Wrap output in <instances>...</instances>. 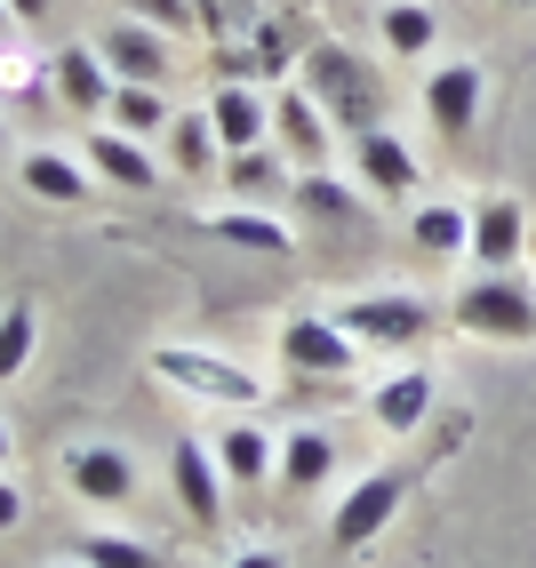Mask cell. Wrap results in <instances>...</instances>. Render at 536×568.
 <instances>
[{
    "mask_svg": "<svg viewBox=\"0 0 536 568\" xmlns=\"http://www.w3.org/2000/svg\"><path fill=\"white\" fill-rule=\"evenodd\" d=\"M296 64H304V89H313V104L328 112L336 129H353V136L385 129V104H393V89H385V72H376L368 57H353L344 41H313Z\"/></svg>",
    "mask_w": 536,
    "mask_h": 568,
    "instance_id": "obj_1",
    "label": "cell"
},
{
    "mask_svg": "<svg viewBox=\"0 0 536 568\" xmlns=\"http://www.w3.org/2000/svg\"><path fill=\"white\" fill-rule=\"evenodd\" d=\"M328 313H336V328L353 336L361 353H416L441 328V313L425 305V296H408V288H368V296H344V305H328Z\"/></svg>",
    "mask_w": 536,
    "mask_h": 568,
    "instance_id": "obj_2",
    "label": "cell"
},
{
    "mask_svg": "<svg viewBox=\"0 0 536 568\" xmlns=\"http://www.w3.org/2000/svg\"><path fill=\"white\" fill-rule=\"evenodd\" d=\"M144 368L161 376V385L193 393V400L233 408V416H256V400H264V376H256V368L224 361V353H201V345H152V353H144Z\"/></svg>",
    "mask_w": 536,
    "mask_h": 568,
    "instance_id": "obj_3",
    "label": "cell"
},
{
    "mask_svg": "<svg viewBox=\"0 0 536 568\" xmlns=\"http://www.w3.org/2000/svg\"><path fill=\"white\" fill-rule=\"evenodd\" d=\"M448 313H456L465 336H481V345H528L536 336V288L520 273H473Z\"/></svg>",
    "mask_w": 536,
    "mask_h": 568,
    "instance_id": "obj_4",
    "label": "cell"
},
{
    "mask_svg": "<svg viewBox=\"0 0 536 568\" xmlns=\"http://www.w3.org/2000/svg\"><path fill=\"white\" fill-rule=\"evenodd\" d=\"M401 497H408V473H401V465L361 473L353 488H344V505L328 513V545H336V552H361L368 537H385L393 513H401Z\"/></svg>",
    "mask_w": 536,
    "mask_h": 568,
    "instance_id": "obj_5",
    "label": "cell"
},
{
    "mask_svg": "<svg viewBox=\"0 0 536 568\" xmlns=\"http://www.w3.org/2000/svg\"><path fill=\"white\" fill-rule=\"evenodd\" d=\"M281 361L296 376H321V385H344V376L361 368V345L336 328V313H296L281 321Z\"/></svg>",
    "mask_w": 536,
    "mask_h": 568,
    "instance_id": "obj_6",
    "label": "cell"
},
{
    "mask_svg": "<svg viewBox=\"0 0 536 568\" xmlns=\"http://www.w3.org/2000/svg\"><path fill=\"white\" fill-rule=\"evenodd\" d=\"M169 488H176V505L193 528H224V465H216V440H193V433H176L169 440Z\"/></svg>",
    "mask_w": 536,
    "mask_h": 568,
    "instance_id": "obj_7",
    "label": "cell"
},
{
    "mask_svg": "<svg viewBox=\"0 0 536 568\" xmlns=\"http://www.w3.org/2000/svg\"><path fill=\"white\" fill-rule=\"evenodd\" d=\"M97 57L112 64V81H136V89H169V32L144 24V17H112L97 32Z\"/></svg>",
    "mask_w": 536,
    "mask_h": 568,
    "instance_id": "obj_8",
    "label": "cell"
},
{
    "mask_svg": "<svg viewBox=\"0 0 536 568\" xmlns=\"http://www.w3.org/2000/svg\"><path fill=\"white\" fill-rule=\"evenodd\" d=\"M273 144H281L296 169H328V153H336V121L313 104V89H281V97H273Z\"/></svg>",
    "mask_w": 536,
    "mask_h": 568,
    "instance_id": "obj_9",
    "label": "cell"
},
{
    "mask_svg": "<svg viewBox=\"0 0 536 568\" xmlns=\"http://www.w3.org/2000/svg\"><path fill=\"white\" fill-rule=\"evenodd\" d=\"M64 480H72V497H81V505H129L136 497V457L121 440H81L64 457Z\"/></svg>",
    "mask_w": 536,
    "mask_h": 568,
    "instance_id": "obj_10",
    "label": "cell"
},
{
    "mask_svg": "<svg viewBox=\"0 0 536 568\" xmlns=\"http://www.w3.org/2000/svg\"><path fill=\"white\" fill-rule=\"evenodd\" d=\"M520 248H528V209L513 201V193H488V201H473V264L481 273H520Z\"/></svg>",
    "mask_w": 536,
    "mask_h": 568,
    "instance_id": "obj_11",
    "label": "cell"
},
{
    "mask_svg": "<svg viewBox=\"0 0 536 568\" xmlns=\"http://www.w3.org/2000/svg\"><path fill=\"white\" fill-rule=\"evenodd\" d=\"M425 121H433L441 136H473V121H481V64L441 57V64L425 72Z\"/></svg>",
    "mask_w": 536,
    "mask_h": 568,
    "instance_id": "obj_12",
    "label": "cell"
},
{
    "mask_svg": "<svg viewBox=\"0 0 536 568\" xmlns=\"http://www.w3.org/2000/svg\"><path fill=\"white\" fill-rule=\"evenodd\" d=\"M433 400H441V376H433V368H393L385 385L368 393V425L393 433V440H408V433L433 416Z\"/></svg>",
    "mask_w": 536,
    "mask_h": 568,
    "instance_id": "obj_13",
    "label": "cell"
},
{
    "mask_svg": "<svg viewBox=\"0 0 536 568\" xmlns=\"http://www.w3.org/2000/svg\"><path fill=\"white\" fill-rule=\"evenodd\" d=\"M81 161L112 184V193H152V184H161V161H152L144 136H129V129H89L81 136Z\"/></svg>",
    "mask_w": 536,
    "mask_h": 568,
    "instance_id": "obj_14",
    "label": "cell"
},
{
    "mask_svg": "<svg viewBox=\"0 0 536 568\" xmlns=\"http://www.w3.org/2000/svg\"><path fill=\"white\" fill-rule=\"evenodd\" d=\"M353 169H361V193L368 201H408L416 193V153L393 136V129H368V136H353Z\"/></svg>",
    "mask_w": 536,
    "mask_h": 568,
    "instance_id": "obj_15",
    "label": "cell"
},
{
    "mask_svg": "<svg viewBox=\"0 0 536 568\" xmlns=\"http://www.w3.org/2000/svg\"><path fill=\"white\" fill-rule=\"evenodd\" d=\"M216 465H224V488H264L281 473V440L256 425V416H233L216 433Z\"/></svg>",
    "mask_w": 536,
    "mask_h": 568,
    "instance_id": "obj_16",
    "label": "cell"
},
{
    "mask_svg": "<svg viewBox=\"0 0 536 568\" xmlns=\"http://www.w3.org/2000/svg\"><path fill=\"white\" fill-rule=\"evenodd\" d=\"M209 121H216V144L224 153H249V144H273V104H264L249 81H224L209 97Z\"/></svg>",
    "mask_w": 536,
    "mask_h": 568,
    "instance_id": "obj_17",
    "label": "cell"
},
{
    "mask_svg": "<svg viewBox=\"0 0 536 568\" xmlns=\"http://www.w3.org/2000/svg\"><path fill=\"white\" fill-rule=\"evenodd\" d=\"M112 64L97 57V41H72V49H57V97L72 104V112H112Z\"/></svg>",
    "mask_w": 536,
    "mask_h": 568,
    "instance_id": "obj_18",
    "label": "cell"
},
{
    "mask_svg": "<svg viewBox=\"0 0 536 568\" xmlns=\"http://www.w3.org/2000/svg\"><path fill=\"white\" fill-rule=\"evenodd\" d=\"M89 176H97V169L72 161V153H24V161H17V184H24L32 201H57V209H64V201H89V193H97Z\"/></svg>",
    "mask_w": 536,
    "mask_h": 568,
    "instance_id": "obj_19",
    "label": "cell"
},
{
    "mask_svg": "<svg viewBox=\"0 0 536 568\" xmlns=\"http://www.w3.org/2000/svg\"><path fill=\"white\" fill-rule=\"evenodd\" d=\"M209 233L224 248H249V256H289L296 248V233L281 216H264V209H209Z\"/></svg>",
    "mask_w": 536,
    "mask_h": 568,
    "instance_id": "obj_20",
    "label": "cell"
},
{
    "mask_svg": "<svg viewBox=\"0 0 536 568\" xmlns=\"http://www.w3.org/2000/svg\"><path fill=\"white\" fill-rule=\"evenodd\" d=\"M336 473V440L321 425H296L281 433V488H296V497H313V488Z\"/></svg>",
    "mask_w": 536,
    "mask_h": 568,
    "instance_id": "obj_21",
    "label": "cell"
},
{
    "mask_svg": "<svg viewBox=\"0 0 536 568\" xmlns=\"http://www.w3.org/2000/svg\"><path fill=\"white\" fill-rule=\"evenodd\" d=\"M408 241L425 248V256H465L473 248V209L465 201H425L408 216Z\"/></svg>",
    "mask_w": 536,
    "mask_h": 568,
    "instance_id": "obj_22",
    "label": "cell"
},
{
    "mask_svg": "<svg viewBox=\"0 0 536 568\" xmlns=\"http://www.w3.org/2000/svg\"><path fill=\"white\" fill-rule=\"evenodd\" d=\"M32 353H41V313L17 296V305H0V385H17L32 368Z\"/></svg>",
    "mask_w": 536,
    "mask_h": 568,
    "instance_id": "obj_23",
    "label": "cell"
},
{
    "mask_svg": "<svg viewBox=\"0 0 536 568\" xmlns=\"http://www.w3.org/2000/svg\"><path fill=\"white\" fill-rule=\"evenodd\" d=\"M441 41V17L425 9V0H385V49L408 64V57H425Z\"/></svg>",
    "mask_w": 536,
    "mask_h": 568,
    "instance_id": "obj_24",
    "label": "cell"
},
{
    "mask_svg": "<svg viewBox=\"0 0 536 568\" xmlns=\"http://www.w3.org/2000/svg\"><path fill=\"white\" fill-rule=\"evenodd\" d=\"M216 153H224V144H216V121H209V112H176V121H169V161H176L184 176H201Z\"/></svg>",
    "mask_w": 536,
    "mask_h": 568,
    "instance_id": "obj_25",
    "label": "cell"
},
{
    "mask_svg": "<svg viewBox=\"0 0 536 568\" xmlns=\"http://www.w3.org/2000/svg\"><path fill=\"white\" fill-rule=\"evenodd\" d=\"M112 129H129V136H169V104H161V89L121 81V89H112Z\"/></svg>",
    "mask_w": 536,
    "mask_h": 568,
    "instance_id": "obj_26",
    "label": "cell"
},
{
    "mask_svg": "<svg viewBox=\"0 0 536 568\" xmlns=\"http://www.w3.org/2000/svg\"><path fill=\"white\" fill-rule=\"evenodd\" d=\"M81 568H169L144 537H112V528H89L81 537Z\"/></svg>",
    "mask_w": 536,
    "mask_h": 568,
    "instance_id": "obj_27",
    "label": "cell"
},
{
    "mask_svg": "<svg viewBox=\"0 0 536 568\" xmlns=\"http://www.w3.org/2000/svg\"><path fill=\"white\" fill-rule=\"evenodd\" d=\"M296 201H304V209H321V216H336V224H344V216H361V193H353V184H336L328 169H296Z\"/></svg>",
    "mask_w": 536,
    "mask_h": 568,
    "instance_id": "obj_28",
    "label": "cell"
},
{
    "mask_svg": "<svg viewBox=\"0 0 536 568\" xmlns=\"http://www.w3.org/2000/svg\"><path fill=\"white\" fill-rule=\"evenodd\" d=\"M224 176H233V193H273V176H281V161H273V144H249V153H233L224 161Z\"/></svg>",
    "mask_w": 536,
    "mask_h": 568,
    "instance_id": "obj_29",
    "label": "cell"
},
{
    "mask_svg": "<svg viewBox=\"0 0 536 568\" xmlns=\"http://www.w3.org/2000/svg\"><path fill=\"white\" fill-rule=\"evenodd\" d=\"M129 9L144 24H161V32H193L201 24V0H129Z\"/></svg>",
    "mask_w": 536,
    "mask_h": 568,
    "instance_id": "obj_30",
    "label": "cell"
},
{
    "mask_svg": "<svg viewBox=\"0 0 536 568\" xmlns=\"http://www.w3.org/2000/svg\"><path fill=\"white\" fill-rule=\"evenodd\" d=\"M17 520H24V488H17V480H0V537H9Z\"/></svg>",
    "mask_w": 536,
    "mask_h": 568,
    "instance_id": "obj_31",
    "label": "cell"
},
{
    "mask_svg": "<svg viewBox=\"0 0 536 568\" xmlns=\"http://www.w3.org/2000/svg\"><path fill=\"white\" fill-rule=\"evenodd\" d=\"M224 568H289L273 545H249V552H233V560H224Z\"/></svg>",
    "mask_w": 536,
    "mask_h": 568,
    "instance_id": "obj_32",
    "label": "cell"
},
{
    "mask_svg": "<svg viewBox=\"0 0 536 568\" xmlns=\"http://www.w3.org/2000/svg\"><path fill=\"white\" fill-rule=\"evenodd\" d=\"M9 17H17V24H41V17H49V0H9Z\"/></svg>",
    "mask_w": 536,
    "mask_h": 568,
    "instance_id": "obj_33",
    "label": "cell"
},
{
    "mask_svg": "<svg viewBox=\"0 0 536 568\" xmlns=\"http://www.w3.org/2000/svg\"><path fill=\"white\" fill-rule=\"evenodd\" d=\"M0 465H9V416H0Z\"/></svg>",
    "mask_w": 536,
    "mask_h": 568,
    "instance_id": "obj_34",
    "label": "cell"
},
{
    "mask_svg": "<svg viewBox=\"0 0 536 568\" xmlns=\"http://www.w3.org/2000/svg\"><path fill=\"white\" fill-rule=\"evenodd\" d=\"M9 24H17V17H9V0H0V32H9Z\"/></svg>",
    "mask_w": 536,
    "mask_h": 568,
    "instance_id": "obj_35",
    "label": "cell"
},
{
    "mask_svg": "<svg viewBox=\"0 0 536 568\" xmlns=\"http://www.w3.org/2000/svg\"><path fill=\"white\" fill-rule=\"evenodd\" d=\"M505 9H536V0H505Z\"/></svg>",
    "mask_w": 536,
    "mask_h": 568,
    "instance_id": "obj_36",
    "label": "cell"
},
{
    "mask_svg": "<svg viewBox=\"0 0 536 568\" xmlns=\"http://www.w3.org/2000/svg\"><path fill=\"white\" fill-rule=\"evenodd\" d=\"M0 144H9V121H0Z\"/></svg>",
    "mask_w": 536,
    "mask_h": 568,
    "instance_id": "obj_37",
    "label": "cell"
}]
</instances>
